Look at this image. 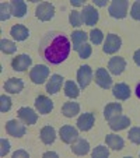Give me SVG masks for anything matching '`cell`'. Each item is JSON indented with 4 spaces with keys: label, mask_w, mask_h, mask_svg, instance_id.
Wrapping results in <instances>:
<instances>
[{
    "label": "cell",
    "mask_w": 140,
    "mask_h": 158,
    "mask_svg": "<svg viewBox=\"0 0 140 158\" xmlns=\"http://www.w3.org/2000/svg\"><path fill=\"white\" fill-rule=\"evenodd\" d=\"M130 15L133 20L140 21V2H134L130 9Z\"/></svg>",
    "instance_id": "8d00e7d4"
},
{
    "label": "cell",
    "mask_w": 140,
    "mask_h": 158,
    "mask_svg": "<svg viewBox=\"0 0 140 158\" xmlns=\"http://www.w3.org/2000/svg\"><path fill=\"white\" fill-rule=\"evenodd\" d=\"M10 109H11V98L7 95H2L0 97V110L6 114Z\"/></svg>",
    "instance_id": "d6a6232c"
},
{
    "label": "cell",
    "mask_w": 140,
    "mask_h": 158,
    "mask_svg": "<svg viewBox=\"0 0 140 158\" xmlns=\"http://www.w3.org/2000/svg\"><path fill=\"white\" fill-rule=\"evenodd\" d=\"M65 94L69 98H77L80 94V89L73 81H66L65 83Z\"/></svg>",
    "instance_id": "83f0119b"
},
{
    "label": "cell",
    "mask_w": 140,
    "mask_h": 158,
    "mask_svg": "<svg viewBox=\"0 0 140 158\" xmlns=\"http://www.w3.org/2000/svg\"><path fill=\"white\" fill-rule=\"evenodd\" d=\"M81 18H83V23L86 25H90L92 27L94 24H97L100 15H98V11L95 10L94 6H84L83 11H81Z\"/></svg>",
    "instance_id": "52a82bcc"
},
{
    "label": "cell",
    "mask_w": 140,
    "mask_h": 158,
    "mask_svg": "<svg viewBox=\"0 0 140 158\" xmlns=\"http://www.w3.org/2000/svg\"><path fill=\"white\" fill-rule=\"evenodd\" d=\"M77 53H78V56H80L81 59H87V57H90V56H91V53H92L91 45H88V44H83V45L80 46V48L77 49Z\"/></svg>",
    "instance_id": "1f68e13d"
},
{
    "label": "cell",
    "mask_w": 140,
    "mask_h": 158,
    "mask_svg": "<svg viewBox=\"0 0 140 158\" xmlns=\"http://www.w3.org/2000/svg\"><path fill=\"white\" fill-rule=\"evenodd\" d=\"M0 144H2L0 155H2V157H4V155H6L7 152L10 151V141H9V140H6V139H2V140H0Z\"/></svg>",
    "instance_id": "74e56055"
},
{
    "label": "cell",
    "mask_w": 140,
    "mask_h": 158,
    "mask_svg": "<svg viewBox=\"0 0 140 158\" xmlns=\"http://www.w3.org/2000/svg\"><path fill=\"white\" fill-rule=\"evenodd\" d=\"M88 38L91 39L92 44H95V45H100L102 41H104V34H102L101 30H97V28H92L91 31H90V35Z\"/></svg>",
    "instance_id": "f546056e"
},
{
    "label": "cell",
    "mask_w": 140,
    "mask_h": 158,
    "mask_svg": "<svg viewBox=\"0 0 140 158\" xmlns=\"http://www.w3.org/2000/svg\"><path fill=\"white\" fill-rule=\"evenodd\" d=\"M72 151L76 155H86L90 151V144L84 139H77L74 143L72 144Z\"/></svg>",
    "instance_id": "44dd1931"
},
{
    "label": "cell",
    "mask_w": 140,
    "mask_h": 158,
    "mask_svg": "<svg viewBox=\"0 0 140 158\" xmlns=\"http://www.w3.org/2000/svg\"><path fill=\"white\" fill-rule=\"evenodd\" d=\"M109 15L113 18H125L128 14V2L126 0H113L109 4Z\"/></svg>",
    "instance_id": "7a4b0ae2"
},
{
    "label": "cell",
    "mask_w": 140,
    "mask_h": 158,
    "mask_svg": "<svg viewBox=\"0 0 140 158\" xmlns=\"http://www.w3.org/2000/svg\"><path fill=\"white\" fill-rule=\"evenodd\" d=\"M55 139H56V130H55L52 126H45V127H42V130H41L42 143L49 146V144H52L55 141Z\"/></svg>",
    "instance_id": "cb8c5ba5"
},
{
    "label": "cell",
    "mask_w": 140,
    "mask_h": 158,
    "mask_svg": "<svg viewBox=\"0 0 140 158\" xmlns=\"http://www.w3.org/2000/svg\"><path fill=\"white\" fill-rule=\"evenodd\" d=\"M136 95H137V97H139V98H140V84H139V85L136 87Z\"/></svg>",
    "instance_id": "ee69618b"
},
{
    "label": "cell",
    "mask_w": 140,
    "mask_h": 158,
    "mask_svg": "<svg viewBox=\"0 0 140 158\" xmlns=\"http://www.w3.org/2000/svg\"><path fill=\"white\" fill-rule=\"evenodd\" d=\"M35 108L38 109L39 114H51V110L53 109V102L48 98L46 95H39L35 99Z\"/></svg>",
    "instance_id": "4fadbf2b"
},
{
    "label": "cell",
    "mask_w": 140,
    "mask_h": 158,
    "mask_svg": "<svg viewBox=\"0 0 140 158\" xmlns=\"http://www.w3.org/2000/svg\"><path fill=\"white\" fill-rule=\"evenodd\" d=\"M129 140L134 144H140V127H132L128 134Z\"/></svg>",
    "instance_id": "d590c367"
},
{
    "label": "cell",
    "mask_w": 140,
    "mask_h": 158,
    "mask_svg": "<svg viewBox=\"0 0 140 158\" xmlns=\"http://www.w3.org/2000/svg\"><path fill=\"white\" fill-rule=\"evenodd\" d=\"M69 20H70V24H72L73 27H80V25L83 24L81 13L80 11H76V10H73V11L70 13V15H69Z\"/></svg>",
    "instance_id": "4dcf8cb0"
},
{
    "label": "cell",
    "mask_w": 140,
    "mask_h": 158,
    "mask_svg": "<svg viewBox=\"0 0 140 158\" xmlns=\"http://www.w3.org/2000/svg\"><path fill=\"white\" fill-rule=\"evenodd\" d=\"M94 122H95V118H94V114L91 112H87V114H81L77 119V127L78 130L87 131L94 126Z\"/></svg>",
    "instance_id": "5bb4252c"
},
{
    "label": "cell",
    "mask_w": 140,
    "mask_h": 158,
    "mask_svg": "<svg viewBox=\"0 0 140 158\" xmlns=\"http://www.w3.org/2000/svg\"><path fill=\"white\" fill-rule=\"evenodd\" d=\"M95 83L104 89L109 88L112 85V78L104 67H100V69L95 70Z\"/></svg>",
    "instance_id": "7c38bea8"
},
{
    "label": "cell",
    "mask_w": 140,
    "mask_h": 158,
    "mask_svg": "<svg viewBox=\"0 0 140 158\" xmlns=\"http://www.w3.org/2000/svg\"><path fill=\"white\" fill-rule=\"evenodd\" d=\"M121 46H122V39L119 38V35H116V34H108L102 51L108 55H112L119 51Z\"/></svg>",
    "instance_id": "277c9868"
},
{
    "label": "cell",
    "mask_w": 140,
    "mask_h": 158,
    "mask_svg": "<svg viewBox=\"0 0 140 158\" xmlns=\"http://www.w3.org/2000/svg\"><path fill=\"white\" fill-rule=\"evenodd\" d=\"M13 158H28V152L24 150H18L13 154Z\"/></svg>",
    "instance_id": "f35d334b"
},
{
    "label": "cell",
    "mask_w": 140,
    "mask_h": 158,
    "mask_svg": "<svg viewBox=\"0 0 140 158\" xmlns=\"http://www.w3.org/2000/svg\"><path fill=\"white\" fill-rule=\"evenodd\" d=\"M59 133H60L62 141L66 144H73L78 139V131H77V129H74L73 126H69V125L63 126Z\"/></svg>",
    "instance_id": "30bf717a"
},
{
    "label": "cell",
    "mask_w": 140,
    "mask_h": 158,
    "mask_svg": "<svg viewBox=\"0 0 140 158\" xmlns=\"http://www.w3.org/2000/svg\"><path fill=\"white\" fill-rule=\"evenodd\" d=\"M108 69H109V72L115 76L121 74V73L126 69V60L121 56L112 57V59L109 60V63H108Z\"/></svg>",
    "instance_id": "2e32d148"
},
{
    "label": "cell",
    "mask_w": 140,
    "mask_h": 158,
    "mask_svg": "<svg viewBox=\"0 0 140 158\" xmlns=\"http://www.w3.org/2000/svg\"><path fill=\"white\" fill-rule=\"evenodd\" d=\"M10 7H11V14L14 17L21 18V17H24L25 13H27V4L23 0H14V2H11Z\"/></svg>",
    "instance_id": "603a6c76"
},
{
    "label": "cell",
    "mask_w": 140,
    "mask_h": 158,
    "mask_svg": "<svg viewBox=\"0 0 140 158\" xmlns=\"http://www.w3.org/2000/svg\"><path fill=\"white\" fill-rule=\"evenodd\" d=\"M62 84H63V77L59 74H53L51 76V80L46 83V91L49 94H56L60 91L62 88Z\"/></svg>",
    "instance_id": "ffe728a7"
},
{
    "label": "cell",
    "mask_w": 140,
    "mask_h": 158,
    "mask_svg": "<svg viewBox=\"0 0 140 158\" xmlns=\"http://www.w3.org/2000/svg\"><path fill=\"white\" fill-rule=\"evenodd\" d=\"M108 155H109V150L105 146H98L92 151V157L94 158H107Z\"/></svg>",
    "instance_id": "836d02e7"
},
{
    "label": "cell",
    "mask_w": 140,
    "mask_h": 158,
    "mask_svg": "<svg viewBox=\"0 0 140 158\" xmlns=\"http://www.w3.org/2000/svg\"><path fill=\"white\" fill-rule=\"evenodd\" d=\"M23 88H24V83H23L21 78L11 77L4 83V89L10 94H18L23 91Z\"/></svg>",
    "instance_id": "e0dca14e"
},
{
    "label": "cell",
    "mask_w": 140,
    "mask_h": 158,
    "mask_svg": "<svg viewBox=\"0 0 140 158\" xmlns=\"http://www.w3.org/2000/svg\"><path fill=\"white\" fill-rule=\"evenodd\" d=\"M10 35H11L15 41H25V39L28 38V35H30V31H28V28L24 27V25L15 24V25H13L11 30H10Z\"/></svg>",
    "instance_id": "d6986e66"
},
{
    "label": "cell",
    "mask_w": 140,
    "mask_h": 158,
    "mask_svg": "<svg viewBox=\"0 0 140 158\" xmlns=\"http://www.w3.org/2000/svg\"><path fill=\"white\" fill-rule=\"evenodd\" d=\"M92 80V70L88 64L80 66L77 70V81L80 88H86Z\"/></svg>",
    "instance_id": "8992f818"
},
{
    "label": "cell",
    "mask_w": 140,
    "mask_h": 158,
    "mask_svg": "<svg viewBox=\"0 0 140 158\" xmlns=\"http://www.w3.org/2000/svg\"><path fill=\"white\" fill-rule=\"evenodd\" d=\"M0 49L6 55H13L17 51V46H15L14 42L9 41V39H2V41H0Z\"/></svg>",
    "instance_id": "f1b7e54d"
},
{
    "label": "cell",
    "mask_w": 140,
    "mask_h": 158,
    "mask_svg": "<svg viewBox=\"0 0 140 158\" xmlns=\"http://www.w3.org/2000/svg\"><path fill=\"white\" fill-rule=\"evenodd\" d=\"M105 140H107V146L111 147L112 150H116V151L122 150L123 146H125L123 139L121 137V136H118V134H107Z\"/></svg>",
    "instance_id": "7402d4cb"
},
{
    "label": "cell",
    "mask_w": 140,
    "mask_h": 158,
    "mask_svg": "<svg viewBox=\"0 0 140 158\" xmlns=\"http://www.w3.org/2000/svg\"><path fill=\"white\" fill-rule=\"evenodd\" d=\"M133 59H134V63H136L137 66H140V49H137V51L134 52Z\"/></svg>",
    "instance_id": "ab89813d"
},
{
    "label": "cell",
    "mask_w": 140,
    "mask_h": 158,
    "mask_svg": "<svg viewBox=\"0 0 140 158\" xmlns=\"http://www.w3.org/2000/svg\"><path fill=\"white\" fill-rule=\"evenodd\" d=\"M18 118L21 119V122L24 125H35L38 120V115L35 114V110L31 109L28 106H23L18 109Z\"/></svg>",
    "instance_id": "ba28073f"
},
{
    "label": "cell",
    "mask_w": 140,
    "mask_h": 158,
    "mask_svg": "<svg viewBox=\"0 0 140 158\" xmlns=\"http://www.w3.org/2000/svg\"><path fill=\"white\" fill-rule=\"evenodd\" d=\"M108 122H109V127L112 129L113 131L123 130V129L129 127V125H130V119H129L128 116H123V115H118V116L109 119Z\"/></svg>",
    "instance_id": "9a60e30c"
},
{
    "label": "cell",
    "mask_w": 140,
    "mask_h": 158,
    "mask_svg": "<svg viewBox=\"0 0 140 158\" xmlns=\"http://www.w3.org/2000/svg\"><path fill=\"white\" fill-rule=\"evenodd\" d=\"M35 15H36V18H39L41 21H49L51 18H53V15H55L53 4L48 3V2H42V3H39L38 6H36Z\"/></svg>",
    "instance_id": "3957f363"
},
{
    "label": "cell",
    "mask_w": 140,
    "mask_h": 158,
    "mask_svg": "<svg viewBox=\"0 0 140 158\" xmlns=\"http://www.w3.org/2000/svg\"><path fill=\"white\" fill-rule=\"evenodd\" d=\"M44 157H57L56 152H52V151H48V152H45Z\"/></svg>",
    "instance_id": "7bdbcfd3"
},
{
    "label": "cell",
    "mask_w": 140,
    "mask_h": 158,
    "mask_svg": "<svg viewBox=\"0 0 140 158\" xmlns=\"http://www.w3.org/2000/svg\"><path fill=\"white\" fill-rule=\"evenodd\" d=\"M0 20L2 21H6L10 18V15H11V7H10V4L7 3H2L0 4Z\"/></svg>",
    "instance_id": "e575fe53"
},
{
    "label": "cell",
    "mask_w": 140,
    "mask_h": 158,
    "mask_svg": "<svg viewBox=\"0 0 140 158\" xmlns=\"http://www.w3.org/2000/svg\"><path fill=\"white\" fill-rule=\"evenodd\" d=\"M122 114V105L115 102V104H108L104 109V116L107 120L112 119V118L118 116V115Z\"/></svg>",
    "instance_id": "d4e9b609"
},
{
    "label": "cell",
    "mask_w": 140,
    "mask_h": 158,
    "mask_svg": "<svg viewBox=\"0 0 140 158\" xmlns=\"http://www.w3.org/2000/svg\"><path fill=\"white\" fill-rule=\"evenodd\" d=\"M80 112V105L77 102H65L62 106V114L66 118H73Z\"/></svg>",
    "instance_id": "484cf974"
},
{
    "label": "cell",
    "mask_w": 140,
    "mask_h": 158,
    "mask_svg": "<svg viewBox=\"0 0 140 158\" xmlns=\"http://www.w3.org/2000/svg\"><path fill=\"white\" fill-rule=\"evenodd\" d=\"M72 45L69 38L59 31H49L39 44V53L46 62L59 64L67 59Z\"/></svg>",
    "instance_id": "6da1fadb"
},
{
    "label": "cell",
    "mask_w": 140,
    "mask_h": 158,
    "mask_svg": "<svg viewBox=\"0 0 140 158\" xmlns=\"http://www.w3.org/2000/svg\"><path fill=\"white\" fill-rule=\"evenodd\" d=\"M72 6H74V7L83 6V2H81V0H72Z\"/></svg>",
    "instance_id": "b9f144b4"
},
{
    "label": "cell",
    "mask_w": 140,
    "mask_h": 158,
    "mask_svg": "<svg viewBox=\"0 0 140 158\" xmlns=\"http://www.w3.org/2000/svg\"><path fill=\"white\" fill-rule=\"evenodd\" d=\"M48 76H49V69H48V66H45V64H36L30 72V78L35 84L45 83Z\"/></svg>",
    "instance_id": "5b68a950"
},
{
    "label": "cell",
    "mask_w": 140,
    "mask_h": 158,
    "mask_svg": "<svg viewBox=\"0 0 140 158\" xmlns=\"http://www.w3.org/2000/svg\"><path fill=\"white\" fill-rule=\"evenodd\" d=\"M32 63L30 55H18L17 57L11 60V67L15 72H25Z\"/></svg>",
    "instance_id": "9c48e42d"
},
{
    "label": "cell",
    "mask_w": 140,
    "mask_h": 158,
    "mask_svg": "<svg viewBox=\"0 0 140 158\" xmlns=\"http://www.w3.org/2000/svg\"><path fill=\"white\" fill-rule=\"evenodd\" d=\"M88 39V35H87L84 31H74L72 34V41H73V51H77L83 44H86V41Z\"/></svg>",
    "instance_id": "4316f807"
},
{
    "label": "cell",
    "mask_w": 140,
    "mask_h": 158,
    "mask_svg": "<svg viewBox=\"0 0 140 158\" xmlns=\"http://www.w3.org/2000/svg\"><path fill=\"white\" fill-rule=\"evenodd\" d=\"M6 131L10 136H13V137H23L25 134V131H27V129H25L24 125H21L20 122L13 119L6 123Z\"/></svg>",
    "instance_id": "8fae6325"
},
{
    "label": "cell",
    "mask_w": 140,
    "mask_h": 158,
    "mask_svg": "<svg viewBox=\"0 0 140 158\" xmlns=\"http://www.w3.org/2000/svg\"><path fill=\"white\" fill-rule=\"evenodd\" d=\"M94 3H95V6H100V7L107 6V2H105V0H94Z\"/></svg>",
    "instance_id": "60d3db41"
},
{
    "label": "cell",
    "mask_w": 140,
    "mask_h": 158,
    "mask_svg": "<svg viewBox=\"0 0 140 158\" xmlns=\"http://www.w3.org/2000/svg\"><path fill=\"white\" fill-rule=\"evenodd\" d=\"M112 94L115 98L121 99V101H125V99H128L130 97V88L125 83H118L112 88Z\"/></svg>",
    "instance_id": "ac0fdd59"
}]
</instances>
